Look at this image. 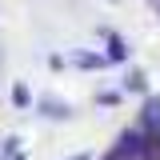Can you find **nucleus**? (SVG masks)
<instances>
[{"instance_id": "20e7f679", "label": "nucleus", "mask_w": 160, "mask_h": 160, "mask_svg": "<svg viewBox=\"0 0 160 160\" xmlns=\"http://www.w3.org/2000/svg\"><path fill=\"white\" fill-rule=\"evenodd\" d=\"M8 100H12V108H16V112H28V108H32V104H36V96H32V88H28V84H12V88H8Z\"/></svg>"}, {"instance_id": "f257e3e1", "label": "nucleus", "mask_w": 160, "mask_h": 160, "mask_svg": "<svg viewBox=\"0 0 160 160\" xmlns=\"http://www.w3.org/2000/svg\"><path fill=\"white\" fill-rule=\"evenodd\" d=\"M136 128H140V132H144L148 140H160V96H144Z\"/></svg>"}, {"instance_id": "6e6552de", "label": "nucleus", "mask_w": 160, "mask_h": 160, "mask_svg": "<svg viewBox=\"0 0 160 160\" xmlns=\"http://www.w3.org/2000/svg\"><path fill=\"white\" fill-rule=\"evenodd\" d=\"M96 104H100V108H116V104H120V92H96Z\"/></svg>"}, {"instance_id": "423d86ee", "label": "nucleus", "mask_w": 160, "mask_h": 160, "mask_svg": "<svg viewBox=\"0 0 160 160\" xmlns=\"http://www.w3.org/2000/svg\"><path fill=\"white\" fill-rule=\"evenodd\" d=\"M124 92H140V96H148V76H144L140 68H132V72L124 76Z\"/></svg>"}, {"instance_id": "9d476101", "label": "nucleus", "mask_w": 160, "mask_h": 160, "mask_svg": "<svg viewBox=\"0 0 160 160\" xmlns=\"http://www.w3.org/2000/svg\"><path fill=\"white\" fill-rule=\"evenodd\" d=\"M12 160H24V152H20V156H12Z\"/></svg>"}, {"instance_id": "39448f33", "label": "nucleus", "mask_w": 160, "mask_h": 160, "mask_svg": "<svg viewBox=\"0 0 160 160\" xmlns=\"http://www.w3.org/2000/svg\"><path fill=\"white\" fill-rule=\"evenodd\" d=\"M104 44H108V64H120V60H128V44H124V36H116V32H104Z\"/></svg>"}, {"instance_id": "0eeeda50", "label": "nucleus", "mask_w": 160, "mask_h": 160, "mask_svg": "<svg viewBox=\"0 0 160 160\" xmlns=\"http://www.w3.org/2000/svg\"><path fill=\"white\" fill-rule=\"evenodd\" d=\"M8 156H20V136H8L0 144V160H8Z\"/></svg>"}, {"instance_id": "7ed1b4c3", "label": "nucleus", "mask_w": 160, "mask_h": 160, "mask_svg": "<svg viewBox=\"0 0 160 160\" xmlns=\"http://www.w3.org/2000/svg\"><path fill=\"white\" fill-rule=\"evenodd\" d=\"M68 64H72V68H84V72H100V68H108V56H104V52H88V48H80V52L68 56Z\"/></svg>"}, {"instance_id": "f03ea898", "label": "nucleus", "mask_w": 160, "mask_h": 160, "mask_svg": "<svg viewBox=\"0 0 160 160\" xmlns=\"http://www.w3.org/2000/svg\"><path fill=\"white\" fill-rule=\"evenodd\" d=\"M32 108H36L40 116H48V120H68L72 116V104H68L64 96H52V92H40Z\"/></svg>"}, {"instance_id": "1a4fd4ad", "label": "nucleus", "mask_w": 160, "mask_h": 160, "mask_svg": "<svg viewBox=\"0 0 160 160\" xmlns=\"http://www.w3.org/2000/svg\"><path fill=\"white\" fill-rule=\"evenodd\" d=\"M68 160H88V152H76V156H68Z\"/></svg>"}]
</instances>
